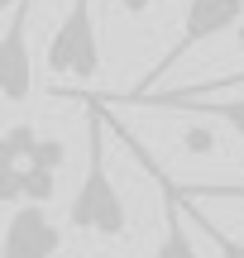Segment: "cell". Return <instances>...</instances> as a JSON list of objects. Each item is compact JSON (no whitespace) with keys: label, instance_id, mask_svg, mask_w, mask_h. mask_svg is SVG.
I'll return each instance as SVG.
<instances>
[{"label":"cell","instance_id":"7c38bea8","mask_svg":"<svg viewBox=\"0 0 244 258\" xmlns=\"http://www.w3.org/2000/svg\"><path fill=\"white\" fill-rule=\"evenodd\" d=\"M235 86H244V72L216 77V82H201V86H182V91H192V96H211V91H235Z\"/></svg>","mask_w":244,"mask_h":258},{"label":"cell","instance_id":"6da1fadb","mask_svg":"<svg viewBox=\"0 0 244 258\" xmlns=\"http://www.w3.org/2000/svg\"><path fill=\"white\" fill-rule=\"evenodd\" d=\"M67 225L82 234H101V239H120L125 225H130L125 196L110 182V172H105V110H101V101H91V115H86V172H82L72 206H67Z\"/></svg>","mask_w":244,"mask_h":258},{"label":"cell","instance_id":"9a60e30c","mask_svg":"<svg viewBox=\"0 0 244 258\" xmlns=\"http://www.w3.org/2000/svg\"><path fill=\"white\" fill-rule=\"evenodd\" d=\"M15 5H19V0H0V10H15Z\"/></svg>","mask_w":244,"mask_h":258},{"label":"cell","instance_id":"5bb4252c","mask_svg":"<svg viewBox=\"0 0 244 258\" xmlns=\"http://www.w3.org/2000/svg\"><path fill=\"white\" fill-rule=\"evenodd\" d=\"M125 10H149V0H120Z\"/></svg>","mask_w":244,"mask_h":258},{"label":"cell","instance_id":"3957f363","mask_svg":"<svg viewBox=\"0 0 244 258\" xmlns=\"http://www.w3.org/2000/svg\"><path fill=\"white\" fill-rule=\"evenodd\" d=\"M48 72L72 77V82H91L101 72V34H96L91 0H72L63 10L53 38H48Z\"/></svg>","mask_w":244,"mask_h":258},{"label":"cell","instance_id":"277c9868","mask_svg":"<svg viewBox=\"0 0 244 258\" xmlns=\"http://www.w3.org/2000/svg\"><path fill=\"white\" fill-rule=\"evenodd\" d=\"M105 110H120V105H134V110H177V115H206V120H225L230 134L244 144V96H192V91H149V96H105Z\"/></svg>","mask_w":244,"mask_h":258},{"label":"cell","instance_id":"8992f818","mask_svg":"<svg viewBox=\"0 0 244 258\" xmlns=\"http://www.w3.org/2000/svg\"><path fill=\"white\" fill-rule=\"evenodd\" d=\"M63 249V225L43 206H15L0 234V258H53Z\"/></svg>","mask_w":244,"mask_h":258},{"label":"cell","instance_id":"9c48e42d","mask_svg":"<svg viewBox=\"0 0 244 258\" xmlns=\"http://www.w3.org/2000/svg\"><path fill=\"white\" fill-rule=\"evenodd\" d=\"M187 201H244V182H211V186H177Z\"/></svg>","mask_w":244,"mask_h":258},{"label":"cell","instance_id":"5b68a950","mask_svg":"<svg viewBox=\"0 0 244 258\" xmlns=\"http://www.w3.org/2000/svg\"><path fill=\"white\" fill-rule=\"evenodd\" d=\"M34 96V57H29V0L10 15L5 34H0V101L24 105Z\"/></svg>","mask_w":244,"mask_h":258},{"label":"cell","instance_id":"30bf717a","mask_svg":"<svg viewBox=\"0 0 244 258\" xmlns=\"http://www.w3.org/2000/svg\"><path fill=\"white\" fill-rule=\"evenodd\" d=\"M197 225H201V234H206L211 244H216V253L220 258H244V239H235V234H225L216 220H206V215H197Z\"/></svg>","mask_w":244,"mask_h":258},{"label":"cell","instance_id":"ba28073f","mask_svg":"<svg viewBox=\"0 0 244 258\" xmlns=\"http://www.w3.org/2000/svg\"><path fill=\"white\" fill-rule=\"evenodd\" d=\"M38 129L34 124H10L0 134V172H15V167H29L34 163V148H38Z\"/></svg>","mask_w":244,"mask_h":258},{"label":"cell","instance_id":"7a4b0ae2","mask_svg":"<svg viewBox=\"0 0 244 258\" xmlns=\"http://www.w3.org/2000/svg\"><path fill=\"white\" fill-rule=\"evenodd\" d=\"M244 24V0H187V15H182V34L168 43V53L153 62V72L144 77L139 86H130L125 96H149L153 86L163 82V77L172 72V67L182 62V57H192V48L211 43V38L230 34V29Z\"/></svg>","mask_w":244,"mask_h":258},{"label":"cell","instance_id":"2e32d148","mask_svg":"<svg viewBox=\"0 0 244 258\" xmlns=\"http://www.w3.org/2000/svg\"><path fill=\"white\" fill-rule=\"evenodd\" d=\"M239 43H244V24H239Z\"/></svg>","mask_w":244,"mask_h":258},{"label":"cell","instance_id":"4fadbf2b","mask_svg":"<svg viewBox=\"0 0 244 258\" xmlns=\"http://www.w3.org/2000/svg\"><path fill=\"white\" fill-rule=\"evenodd\" d=\"M182 144H187L192 153H216V134H206V129H187Z\"/></svg>","mask_w":244,"mask_h":258},{"label":"cell","instance_id":"8fae6325","mask_svg":"<svg viewBox=\"0 0 244 258\" xmlns=\"http://www.w3.org/2000/svg\"><path fill=\"white\" fill-rule=\"evenodd\" d=\"M67 163V144L63 139H38V148H34V167H48V172H57V167Z\"/></svg>","mask_w":244,"mask_h":258},{"label":"cell","instance_id":"52a82bcc","mask_svg":"<svg viewBox=\"0 0 244 258\" xmlns=\"http://www.w3.org/2000/svg\"><path fill=\"white\" fill-rule=\"evenodd\" d=\"M125 144H130V153L144 163V172L158 182V191H163V239H158V249H153V258H197V249H192V234L182 230V215H187V201H182V191H177V182H172L168 172H163L158 163H153L149 153H144L139 144H134L130 134H125Z\"/></svg>","mask_w":244,"mask_h":258}]
</instances>
